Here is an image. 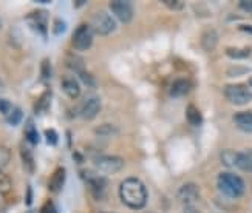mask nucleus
<instances>
[{
    "mask_svg": "<svg viewBox=\"0 0 252 213\" xmlns=\"http://www.w3.org/2000/svg\"><path fill=\"white\" fill-rule=\"evenodd\" d=\"M11 161V150L8 147H0V170L6 167Z\"/></svg>",
    "mask_w": 252,
    "mask_h": 213,
    "instance_id": "c85d7f7f",
    "label": "nucleus"
},
{
    "mask_svg": "<svg viewBox=\"0 0 252 213\" xmlns=\"http://www.w3.org/2000/svg\"><path fill=\"white\" fill-rule=\"evenodd\" d=\"M238 28H240V31L249 32V34H252V25H240Z\"/></svg>",
    "mask_w": 252,
    "mask_h": 213,
    "instance_id": "4c0bfd02",
    "label": "nucleus"
},
{
    "mask_svg": "<svg viewBox=\"0 0 252 213\" xmlns=\"http://www.w3.org/2000/svg\"><path fill=\"white\" fill-rule=\"evenodd\" d=\"M65 179H67V172H65L63 167H59V169L54 170V173H53L51 178H50V184H48L50 192H53V193H59L61 190L63 188Z\"/></svg>",
    "mask_w": 252,
    "mask_h": 213,
    "instance_id": "2eb2a0df",
    "label": "nucleus"
},
{
    "mask_svg": "<svg viewBox=\"0 0 252 213\" xmlns=\"http://www.w3.org/2000/svg\"><path fill=\"white\" fill-rule=\"evenodd\" d=\"M184 213H201L200 210H196L195 207H186L184 209Z\"/></svg>",
    "mask_w": 252,
    "mask_h": 213,
    "instance_id": "ea45409f",
    "label": "nucleus"
},
{
    "mask_svg": "<svg viewBox=\"0 0 252 213\" xmlns=\"http://www.w3.org/2000/svg\"><path fill=\"white\" fill-rule=\"evenodd\" d=\"M40 213H58V212H56V207H54V204H53V201H51V199H48L47 203H45V206H43V207L40 209Z\"/></svg>",
    "mask_w": 252,
    "mask_h": 213,
    "instance_id": "f704fd0d",
    "label": "nucleus"
},
{
    "mask_svg": "<svg viewBox=\"0 0 252 213\" xmlns=\"http://www.w3.org/2000/svg\"><path fill=\"white\" fill-rule=\"evenodd\" d=\"M65 62H67V66L71 70V71H74L76 74H82L84 71H87L85 70V62H84V59L82 58H79V56H76V54H68L67 56V59H65Z\"/></svg>",
    "mask_w": 252,
    "mask_h": 213,
    "instance_id": "412c9836",
    "label": "nucleus"
},
{
    "mask_svg": "<svg viewBox=\"0 0 252 213\" xmlns=\"http://www.w3.org/2000/svg\"><path fill=\"white\" fill-rule=\"evenodd\" d=\"M252 50L249 47L245 48H237V47H227L226 48V54L229 56L231 59H248L251 56Z\"/></svg>",
    "mask_w": 252,
    "mask_h": 213,
    "instance_id": "b1692460",
    "label": "nucleus"
},
{
    "mask_svg": "<svg viewBox=\"0 0 252 213\" xmlns=\"http://www.w3.org/2000/svg\"><path fill=\"white\" fill-rule=\"evenodd\" d=\"M99 111H101V99L96 96H92L82 104V107L79 110V116L85 121H92L99 115Z\"/></svg>",
    "mask_w": 252,
    "mask_h": 213,
    "instance_id": "9b49d317",
    "label": "nucleus"
},
{
    "mask_svg": "<svg viewBox=\"0 0 252 213\" xmlns=\"http://www.w3.org/2000/svg\"><path fill=\"white\" fill-rule=\"evenodd\" d=\"M81 178L87 183L89 185L90 192L93 195L94 199H102L107 195V188H108V181L107 178L101 176V175H96L92 170H82L81 172Z\"/></svg>",
    "mask_w": 252,
    "mask_h": 213,
    "instance_id": "39448f33",
    "label": "nucleus"
},
{
    "mask_svg": "<svg viewBox=\"0 0 252 213\" xmlns=\"http://www.w3.org/2000/svg\"><path fill=\"white\" fill-rule=\"evenodd\" d=\"M5 206H6V203H5V196L0 193V212H3L5 210Z\"/></svg>",
    "mask_w": 252,
    "mask_h": 213,
    "instance_id": "58836bf2",
    "label": "nucleus"
},
{
    "mask_svg": "<svg viewBox=\"0 0 252 213\" xmlns=\"http://www.w3.org/2000/svg\"><path fill=\"white\" fill-rule=\"evenodd\" d=\"M240 8L248 11V13H252V0H242V2L238 3Z\"/></svg>",
    "mask_w": 252,
    "mask_h": 213,
    "instance_id": "c9c22d12",
    "label": "nucleus"
},
{
    "mask_svg": "<svg viewBox=\"0 0 252 213\" xmlns=\"http://www.w3.org/2000/svg\"><path fill=\"white\" fill-rule=\"evenodd\" d=\"M178 201L186 207H193V204L200 199V187L193 184V183H188L180 187L178 190Z\"/></svg>",
    "mask_w": 252,
    "mask_h": 213,
    "instance_id": "1a4fd4ad",
    "label": "nucleus"
},
{
    "mask_svg": "<svg viewBox=\"0 0 252 213\" xmlns=\"http://www.w3.org/2000/svg\"><path fill=\"white\" fill-rule=\"evenodd\" d=\"M24 136H25V141L31 145H36L39 142V133L36 130V125L34 122L31 119L25 124V130H24Z\"/></svg>",
    "mask_w": 252,
    "mask_h": 213,
    "instance_id": "4be33fe9",
    "label": "nucleus"
},
{
    "mask_svg": "<svg viewBox=\"0 0 252 213\" xmlns=\"http://www.w3.org/2000/svg\"><path fill=\"white\" fill-rule=\"evenodd\" d=\"M192 90V82L189 79H184V77H180V79L173 81V84L170 85V91L169 94L172 97H183L186 94H189Z\"/></svg>",
    "mask_w": 252,
    "mask_h": 213,
    "instance_id": "ddd939ff",
    "label": "nucleus"
},
{
    "mask_svg": "<svg viewBox=\"0 0 252 213\" xmlns=\"http://www.w3.org/2000/svg\"><path fill=\"white\" fill-rule=\"evenodd\" d=\"M25 204L27 206H31L32 204V188L31 185L27 187V198H25Z\"/></svg>",
    "mask_w": 252,
    "mask_h": 213,
    "instance_id": "e433bc0d",
    "label": "nucleus"
},
{
    "mask_svg": "<svg viewBox=\"0 0 252 213\" xmlns=\"http://www.w3.org/2000/svg\"><path fill=\"white\" fill-rule=\"evenodd\" d=\"M11 187H13V183H11L9 176L0 170V193H2V195L8 193L11 190Z\"/></svg>",
    "mask_w": 252,
    "mask_h": 213,
    "instance_id": "bb28decb",
    "label": "nucleus"
},
{
    "mask_svg": "<svg viewBox=\"0 0 252 213\" xmlns=\"http://www.w3.org/2000/svg\"><path fill=\"white\" fill-rule=\"evenodd\" d=\"M79 77L82 79V82L87 85V87H90V88H93V87H96V81H94V77L89 73V71H84L82 74H79Z\"/></svg>",
    "mask_w": 252,
    "mask_h": 213,
    "instance_id": "2f4dec72",
    "label": "nucleus"
},
{
    "mask_svg": "<svg viewBox=\"0 0 252 213\" xmlns=\"http://www.w3.org/2000/svg\"><path fill=\"white\" fill-rule=\"evenodd\" d=\"M94 133L99 134V136H112V134L118 133V128L115 125H110V124H104V125L96 127Z\"/></svg>",
    "mask_w": 252,
    "mask_h": 213,
    "instance_id": "a878e982",
    "label": "nucleus"
},
{
    "mask_svg": "<svg viewBox=\"0 0 252 213\" xmlns=\"http://www.w3.org/2000/svg\"><path fill=\"white\" fill-rule=\"evenodd\" d=\"M186 119H188V122L192 127H200L203 124L201 111L196 108L193 104H189L188 108H186Z\"/></svg>",
    "mask_w": 252,
    "mask_h": 213,
    "instance_id": "aec40b11",
    "label": "nucleus"
},
{
    "mask_svg": "<svg viewBox=\"0 0 252 213\" xmlns=\"http://www.w3.org/2000/svg\"><path fill=\"white\" fill-rule=\"evenodd\" d=\"M237 169L243 170L246 173H252V149L245 150V152H238Z\"/></svg>",
    "mask_w": 252,
    "mask_h": 213,
    "instance_id": "6ab92c4d",
    "label": "nucleus"
},
{
    "mask_svg": "<svg viewBox=\"0 0 252 213\" xmlns=\"http://www.w3.org/2000/svg\"><path fill=\"white\" fill-rule=\"evenodd\" d=\"M223 93L229 102L237 107L246 105L252 100V90L245 84H227L223 88Z\"/></svg>",
    "mask_w": 252,
    "mask_h": 213,
    "instance_id": "7ed1b4c3",
    "label": "nucleus"
},
{
    "mask_svg": "<svg viewBox=\"0 0 252 213\" xmlns=\"http://www.w3.org/2000/svg\"><path fill=\"white\" fill-rule=\"evenodd\" d=\"M13 104L9 102V100H6V99H0V113H2L3 116H6L11 110H13Z\"/></svg>",
    "mask_w": 252,
    "mask_h": 213,
    "instance_id": "72a5a7b5",
    "label": "nucleus"
},
{
    "mask_svg": "<svg viewBox=\"0 0 252 213\" xmlns=\"http://www.w3.org/2000/svg\"><path fill=\"white\" fill-rule=\"evenodd\" d=\"M65 30H67V24L62 20V19H54V24H53V34L56 36H61L65 32Z\"/></svg>",
    "mask_w": 252,
    "mask_h": 213,
    "instance_id": "c756f323",
    "label": "nucleus"
},
{
    "mask_svg": "<svg viewBox=\"0 0 252 213\" xmlns=\"http://www.w3.org/2000/svg\"><path fill=\"white\" fill-rule=\"evenodd\" d=\"M217 43H218V34H217V31L214 28L206 30L201 34V47H203L204 51H207V53L214 51L215 47H217Z\"/></svg>",
    "mask_w": 252,
    "mask_h": 213,
    "instance_id": "f3484780",
    "label": "nucleus"
},
{
    "mask_svg": "<svg viewBox=\"0 0 252 213\" xmlns=\"http://www.w3.org/2000/svg\"><path fill=\"white\" fill-rule=\"evenodd\" d=\"M90 28L93 30L94 34L99 36H108L116 30V22L115 19L104 9L96 11L90 19Z\"/></svg>",
    "mask_w": 252,
    "mask_h": 213,
    "instance_id": "20e7f679",
    "label": "nucleus"
},
{
    "mask_svg": "<svg viewBox=\"0 0 252 213\" xmlns=\"http://www.w3.org/2000/svg\"><path fill=\"white\" fill-rule=\"evenodd\" d=\"M45 141H47V144L48 145H58V142H59V136H58V133H56V130H53V128H47L45 130Z\"/></svg>",
    "mask_w": 252,
    "mask_h": 213,
    "instance_id": "7c9ffc66",
    "label": "nucleus"
},
{
    "mask_svg": "<svg viewBox=\"0 0 252 213\" xmlns=\"http://www.w3.org/2000/svg\"><path fill=\"white\" fill-rule=\"evenodd\" d=\"M162 3L169 9H175V11H180L184 8V2H180V0H162Z\"/></svg>",
    "mask_w": 252,
    "mask_h": 213,
    "instance_id": "473e14b6",
    "label": "nucleus"
},
{
    "mask_svg": "<svg viewBox=\"0 0 252 213\" xmlns=\"http://www.w3.org/2000/svg\"><path fill=\"white\" fill-rule=\"evenodd\" d=\"M93 30L89 24H82L74 30L71 36V47L76 51H87L93 45Z\"/></svg>",
    "mask_w": 252,
    "mask_h": 213,
    "instance_id": "423d86ee",
    "label": "nucleus"
},
{
    "mask_svg": "<svg viewBox=\"0 0 252 213\" xmlns=\"http://www.w3.org/2000/svg\"><path fill=\"white\" fill-rule=\"evenodd\" d=\"M51 77V63H50V59H43L42 63H40V79L42 81H50Z\"/></svg>",
    "mask_w": 252,
    "mask_h": 213,
    "instance_id": "cd10ccee",
    "label": "nucleus"
},
{
    "mask_svg": "<svg viewBox=\"0 0 252 213\" xmlns=\"http://www.w3.org/2000/svg\"><path fill=\"white\" fill-rule=\"evenodd\" d=\"M110 9L115 17L123 24H128L133 19V6L127 0H113L110 2Z\"/></svg>",
    "mask_w": 252,
    "mask_h": 213,
    "instance_id": "9d476101",
    "label": "nucleus"
},
{
    "mask_svg": "<svg viewBox=\"0 0 252 213\" xmlns=\"http://www.w3.org/2000/svg\"><path fill=\"white\" fill-rule=\"evenodd\" d=\"M234 124L245 133H252V111H240V113H235Z\"/></svg>",
    "mask_w": 252,
    "mask_h": 213,
    "instance_id": "dca6fc26",
    "label": "nucleus"
},
{
    "mask_svg": "<svg viewBox=\"0 0 252 213\" xmlns=\"http://www.w3.org/2000/svg\"><path fill=\"white\" fill-rule=\"evenodd\" d=\"M51 100H53V93L50 91V90H47L45 93H42V96L37 99V102L34 105V113L37 116L47 113V111L50 110V105H51Z\"/></svg>",
    "mask_w": 252,
    "mask_h": 213,
    "instance_id": "a211bd4d",
    "label": "nucleus"
},
{
    "mask_svg": "<svg viewBox=\"0 0 252 213\" xmlns=\"http://www.w3.org/2000/svg\"><path fill=\"white\" fill-rule=\"evenodd\" d=\"M220 161L224 167H229V169H232V167H237V161H238V152L235 150H223L220 153Z\"/></svg>",
    "mask_w": 252,
    "mask_h": 213,
    "instance_id": "5701e85b",
    "label": "nucleus"
},
{
    "mask_svg": "<svg viewBox=\"0 0 252 213\" xmlns=\"http://www.w3.org/2000/svg\"><path fill=\"white\" fill-rule=\"evenodd\" d=\"M19 152H20V159L24 162V167L28 173H34L36 170V161H34V154H32V150L30 147V144L27 141H24L20 144L19 147Z\"/></svg>",
    "mask_w": 252,
    "mask_h": 213,
    "instance_id": "f8f14e48",
    "label": "nucleus"
},
{
    "mask_svg": "<svg viewBox=\"0 0 252 213\" xmlns=\"http://www.w3.org/2000/svg\"><path fill=\"white\" fill-rule=\"evenodd\" d=\"M48 11L45 9H34L32 13L27 16V22L30 27L37 31L42 37L47 39V30H48Z\"/></svg>",
    "mask_w": 252,
    "mask_h": 213,
    "instance_id": "6e6552de",
    "label": "nucleus"
},
{
    "mask_svg": "<svg viewBox=\"0 0 252 213\" xmlns=\"http://www.w3.org/2000/svg\"><path fill=\"white\" fill-rule=\"evenodd\" d=\"M94 167L99 170L102 175H113L123 170L124 161L119 156H112V154H99L93 159Z\"/></svg>",
    "mask_w": 252,
    "mask_h": 213,
    "instance_id": "0eeeda50",
    "label": "nucleus"
},
{
    "mask_svg": "<svg viewBox=\"0 0 252 213\" xmlns=\"http://www.w3.org/2000/svg\"><path fill=\"white\" fill-rule=\"evenodd\" d=\"M22 118H24V113H22V110L19 107H13V110L9 111V113L5 116V121L8 122L9 125H13V127H17L20 124V121Z\"/></svg>",
    "mask_w": 252,
    "mask_h": 213,
    "instance_id": "393cba45",
    "label": "nucleus"
},
{
    "mask_svg": "<svg viewBox=\"0 0 252 213\" xmlns=\"http://www.w3.org/2000/svg\"><path fill=\"white\" fill-rule=\"evenodd\" d=\"M61 87L63 90V93L67 94L68 97L71 99H76L81 96V87H79V82L74 79L71 76H63L62 77V82H61Z\"/></svg>",
    "mask_w": 252,
    "mask_h": 213,
    "instance_id": "4468645a",
    "label": "nucleus"
},
{
    "mask_svg": "<svg viewBox=\"0 0 252 213\" xmlns=\"http://www.w3.org/2000/svg\"><path fill=\"white\" fill-rule=\"evenodd\" d=\"M74 3H76V8H79V6H82L85 3V0H82V2H74Z\"/></svg>",
    "mask_w": 252,
    "mask_h": 213,
    "instance_id": "a19ab883",
    "label": "nucleus"
},
{
    "mask_svg": "<svg viewBox=\"0 0 252 213\" xmlns=\"http://www.w3.org/2000/svg\"><path fill=\"white\" fill-rule=\"evenodd\" d=\"M217 187L227 198H240L245 193V181L238 175L231 172H223L218 175Z\"/></svg>",
    "mask_w": 252,
    "mask_h": 213,
    "instance_id": "f03ea898",
    "label": "nucleus"
},
{
    "mask_svg": "<svg viewBox=\"0 0 252 213\" xmlns=\"http://www.w3.org/2000/svg\"><path fill=\"white\" fill-rule=\"evenodd\" d=\"M147 188L138 178H127L119 185V198L128 209H142L147 204Z\"/></svg>",
    "mask_w": 252,
    "mask_h": 213,
    "instance_id": "f257e3e1",
    "label": "nucleus"
}]
</instances>
